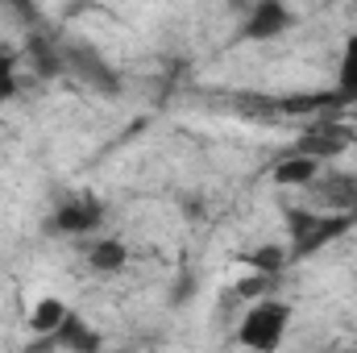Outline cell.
<instances>
[{
  "mask_svg": "<svg viewBox=\"0 0 357 353\" xmlns=\"http://www.w3.org/2000/svg\"><path fill=\"white\" fill-rule=\"evenodd\" d=\"M104 225V204L96 195H67L50 212V233L54 237H88Z\"/></svg>",
  "mask_w": 357,
  "mask_h": 353,
  "instance_id": "3957f363",
  "label": "cell"
},
{
  "mask_svg": "<svg viewBox=\"0 0 357 353\" xmlns=\"http://www.w3.org/2000/svg\"><path fill=\"white\" fill-rule=\"evenodd\" d=\"M88 266L96 274H121L125 266H129V246L121 241V237H96L88 246Z\"/></svg>",
  "mask_w": 357,
  "mask_h": 353,
  "instance_id": "9c48e42d",
  "label": "cell"
},
{
  "mask_svg": "<svg viewBox=\"0 0 357 353\" xmlns=\"http://www.w3.org/2000/svg\"><path fill=\"white\" fill-rule=\"evenodd\" d=\"M349 146H354V133H349L345 125H312V129L299 137L295 154H307V158L324 163V158H337V154L349 150Z\"/></svg>",
  "mask_w": 357,
  "mask_h": 353,
  "instance_id": "8992f818",
  "label": "cell"
},
{
  "mask_svg": "<svg viewBox=\"0 0 357 353\" xmlns=\"http://www.w3.org/2000/svg\"><path fill=\"white\" fill-rule=\"evenodd\" d=\"M59 350H67V353H100L104 350V337H100V329L91 324V320H84V316H67L63 320V329L50 337Z\"/></svg>",
  "mask_w": 357,
  "mask_h": 353,
  "instance_id": "52a82bcc",
  "label": "cell"
},
{
  "mask_svg": "<svg viewBox=\"0 0 357 353\" xmlns=\"http://www.w3.org/2000/svg\"><path fill=\"white\" fill-rule=\"evenodd\" d=\"M282 220H287V237H291V246H287V250H291V262H303V258L320 254L324 246H333L337 237H345L357 216L316 212V208H307V204H287Z\"/></svg>",
  "mask_w": 357,
  "mask_h": 353,
  "instance_id": "6da1fadb",
  "label": "cell"
},
{
  "mask_svg": "<svg viewBox=\"0 0 357 353\" xmlns=\"http://www.w3.org/2000/svg\"><path fill=\"white\" fill-rule=\"evenodd\" d=\"M320 171H324V163H316V158H307V154H291V158L274 163L270 179H274L278 187H295V191H307V187L320 179Z\"/></svg>",
  "mask_w": 357,
  "mask_h": 353,
  "instance_id": "ba28073f",
  "label": "cell"
},
{
  "mask_svg": "<svg viewBox=\"0 0 357 353\" xmlns=\"http://www.w3.org/2000/svg\"><path fill=\"white\" fill-rule=\"evenodd\" d=\"M237 262L245 266L250 274H266V278H278V274L291 266V250H287V246H278V241H266V246H254V250H245Z\"/></svg>",
  "mask_w": 357,
  "mask_h": 353,
  "instance_id": "30bf717a",
  "label": "cell"
},
{
  "mask_svg": "<svg viewBox=\"0 0 357 353\" xmlns=\"http://www.w3.org/2000/svg\"><path fill=\"white\" fill-rule=\"evenodd\" d=\"M337 100L341 104H354L357 100V33L345 38V50H341V63H337Z\"/></svg>",
  "mask_w": 357,
  "mask_h": 353,
  "instance_id": "7c38bea8",
  "label": "cell"
},
{
  "mask_svg": "<svg viewBox=\"0 0 357 353\" xmlns=\"http://www.w3.org/2000/svg\"><path fill=\"white\" fill-rule=\"evenodd\" d=\"M291 21L295 17H291V8L282 0H258L241 21V38L245 42H274V38H282L291 29Z\"/></svg>",
  "mask_w": 357,
  "mask_h": 353,
  "instance_id": "5b68a950",
  "label": "cell"
},
{
  "mask_svg": "<svg viewBox=\"0 0 357 353\" xmlns=\"http://www.w3.org/2000/svg\"><path fill=\"white\" fill-rule=\"evenodd\" d=\"M270 287H274V278H266V274H245L241 283L229 287V295H233V299H266Z\"/></svg>",
  "mask_w": 357,
  "mask_h": 353,
  "instance_id": "4fadbf2b",
  "label": "cell"
},
{
  "mask_svg": "<svg viewBox=\"0 0 357 353\" xmlns=\"http://www.w3.org/2000/svg\"><path fill=\"white\" fill-rule=\"evenodd\" d=\"M291 303L278 299V295H266L258 299L254 308H245L241 324H237V345L250 353H278L287 333H291Z\"/></svg>",
  "mask_w": 357,
  "mask_h": 353,
  "instance_id": "7a4b0ae2",
  "label": "cell"
},
{
  "mask_svg": "<svg viewBox=\"0 0 357 353\" xmlns=\"http://www.w3.org/2000/svg\"><path fill=\"white\" fill-rule=\"evenodd\" d=\"M307 208L316 212H341L357 216V171H320V179L307 187Z\"/></svg>",
  "mask_w": 357,
  "mask_h": 353,
  "instance_id": "277c9868",
  "label": "cell"
},
{
  "mask_svg": "<svg viewBox=\"0 0 357 353\" xmlns=\"http://www.w3.org/2000/svg\"><path fill=\"white\" fill-rule=\"evenodd\" d=\"M21 91V80H17V59L13 54H0V104L13 100Z\"/></svg>",
  "mask_w": 357,
  "mask_h": 353,
  "instance_id": "5bb4252c",
  "label": "cell"
},
{
  "mask_svg": "<svg viewBox=\"0 0 357 353\" xmlns=\"http://www.w3.org/2000/svg\"><path fill=\"white\" fill-rule=\"evenodd\" d=\"M67 316H71V308H67L59 295H42V299L29 308V333H38V337H54V333L63 329Z\"/></svg>",
  "mask_w": 357,
  "mask_h": 353,
  "instance_id": "8fae6325",
  "label": "cell"
}]
</instances>
